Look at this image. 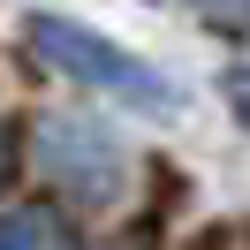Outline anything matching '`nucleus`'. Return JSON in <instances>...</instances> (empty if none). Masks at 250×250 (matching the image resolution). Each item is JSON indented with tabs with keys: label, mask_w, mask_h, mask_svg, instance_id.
I'll return each mask as SVG.
<instances>
[{
	"label": "nucleus",
	"mask_w": 250,
	"mask_h": 250,
	"mask_svg": "<svg viewBox=\"0 0 250 250\" xmlns=\"http://www.w3.org/2000/svg\"><path fill=\"white\" fill-rule=\"evenodd\" d=\"M220 91H228V106L243 114V129H250V68H228V76H220Z\"/></svg>",
	"instance_id": "4"
},
{
	"label": "nucleus",
	"mask_w": 250,
	"mask_h": 250,
	"mask_svg": "<svg viewBox=\"0 0 250 250\" xmlns=\"http://www.w3.org/2000/svg\"><path fill=\"white\" fill-rule=\"evenodd\" d=\"M38 174H46L61 197H76V205H114L129 159H122V144H114L99 122L53 114V122H38Z\"/></svg>",
	"instance_id": "2"
},
{
	"label": "nucleus",
	"mask_w": 250,
	"mask_h": 250,
	"mask_svg": "<svg viewBox=\"0 0 250 250\" xmlns=\"http://www.w3.org/2000/svg\"><path fill=\"white\" fill-rule=\"evenodd\" d=\"M189 8H205V23H235L250 0H189Z\"/></svg>",
	"instance_id": "5"
},
{
	"label": "nucleus",
	"mask_w": 250,
	"mask_h": 250,
	"mask_svg": "<svg viewBox=\"0 0 250 250\" xmlns=\"http://www.w3.org/2000/svg\"><path fill=\"white\" fill-rule=\"evenodd\" d=\"M0 250H53V220L46 212H8L0 220Z\"/></svg>",
	"instance_id": "3"
},
{
	"label": "nucleus",
	"mask_w": 250,
	"mask_h": 250,
	"mask_svg": "<svg viewBox=\"0 0 250 250\" xmlns=\"http://www.w3.org/2000/svg\"><path fill=\"white\" fill-rule=\"evenodd\" d=\"M31 53H46L53 68H68V76L99 83V91L137 99V106H174V91L159 83V68H144L137 53H122L114 38L83 31V23H68V16H31Z\"/></svg>",
	"instance_id": "1"
}]
</instances>
